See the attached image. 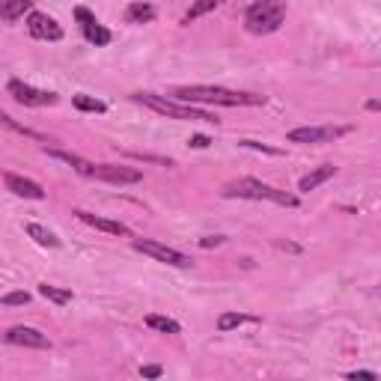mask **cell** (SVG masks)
Returning a JSON list of instances; mask_svg holds the SVG:
<instances>
[{"label":"cell","instance_id":"21","mask_svg":"<svg viewBox=\"0 0 381 381\" xmlns=\"http://www.w3.org/2000/svg\"><path fill=\"white\" fill-rule=\"evenodd\" d=\"M72 105L78 108V110H84V113H105V110H108L105 101H98V98H93V96H75Z\"/></svg>","mask_w":381,"mask_h":381},{"label":"cell","instance_id":"4","mask_svg":"<svg viewBox=\"0 0 381 381\" xmlns=\"http://www.w3.org/2000/svg\"><path fill=\"white\" fill-rule=\"evenodd\" d=\"M283 21H286V4L283 0H257L245 15V27L253 36H269L274 30H280Z\"/></svg>","mask_w":381,"mask_h":381},{"label":"cell","instance_id":"25","mask_svg":"<svg viewBox=\"0 0 381 381\" xmlns=\"http://www.w3.org/2000/svg\"><path fill=\"white\" fill-rule=\"evenodd\" d=\"M212 141H209V137L206 134H194V137H190V141H188V146L190 149H206Z\"/></svg>","mask_w":381,"mask_h":381},{"label":"cell","instance_id":"19","mask_svg":"<svg viewBox=\"0 0 381 381\" xmlns=\"http://www.w3.org/2000/svg\"><path fill=\"white\" fill-rule=\"evenodd\" d=\"M146 325L152 328V331H161V334H179L182 331V325L179 322H173V319H167V316H146Z\"/></svg>","mask_w":381,"mask_h":381},{"label":"cell","instance_id":"18","mask_svg":"<svg viewBox=\"0 0 381 381\" xmlns=\"http://www.w3.org/2000/svg\"><path fill=\"white\" fill-rule=\"evenodd\" d=\"M27 235L42 247H60V238L51 230H45V226H39V224H27Z\"/></svg>","mask_w":381,"mask_h":381},{"label":"cell","instance_id":"27","mask_svg":"<svg viewBox=\"0 0 381 381\" xmlns=\"http://www.w3.org/2000/svg\"><path fill=\"white\" fill-rule=\"evenodd\" d=\"M143 378H158L161 375V366H155V363H152V366H143Z\"/></svg>","mask_w":381,"mask_h":381},{"label":"cell","instance_id":"11","mask_svg":"<svg viewBox=\"0 0 381 381\" xmlns=\"http://www.w3.org/2000/svg\"><path fill=\"white\" fill-rule=\"evenodd\" d=\"M6 342H12V346H24V349H51V340L48 334L36 331V328H27V325H15L9 328V331L4 334Z\"/></svg>","mask_w":381,"mask_h":381},{"label":"cell","instance_id":"14","mask_svg":"<svg viewBox=\"0 0 381 381\" xmlns=\"http://www.w3.org/2000/svg\"><path fill=\"white\" fill-rule=\"evenodd\" d=\"M334 176H337V167H334V164H322V167H316V170H310L307 176H304V179L298 182V190H304V194H307V190L325 185L328 179H334Z\"/></svg>","mask_w":381,"mask_h":381},{"label":"cell","instance_id":"12","mask_svg":"<svg viewBox=\"0 0 381 381\" xmlns=\"http://www.w3.org/2000/svg\"><path fill=\"white\" fill-rule=\"evenodd\" d=\"M4 182H6V188H9L15 197H24V200H45L42 185H36V182H30V179H24V176H18V173H6V176H4Z\"/></svg>","mask_w":381,"mask_h":381},{"label":"cell","instance_id":"20","mask_svg":"<svg viewBox=\"0 0 381 381\" xmlns=\"http://www.w3.org/2000/svg\"><path fill=\"white\" fill-rule=\"evenodd\" d=\"M245 322H257L253 316H241V313H221L218 316V331H233V328H238V325H245Z\"/></svg>","mask_w":381,"mask_h":381},{"label":"cell","instance_id":"9","mask_svg":"<svg viewBox=\"0 0 381 381\" xmlns=\"http://www.w3.org/2000/svg\"><path fill=\"white\" fill-rule=\"evenodd\" d=\"M75 18L81 21V30H84V36H86V42H93L96 48H105V45L113 42V33L105 27V24H98V18H96L86 6L75 9Z\"/></svg>","mask_w":381,"mask_h":381},{"label":"cell","instance_id":"5","mask_svg":"<svg viewBox=\"0 0 381 381\" xmlns=\"http://www.w3.org/2000/svg\"><path fill=\"white\" fill-rule=\"evenodd\" d=\"M131 247L137 253H146V257L164 262V265H173V269H190V265H194V262H190V257H185V253H179L176 247L161 245V241H152V238H134Z\"/></svg>","mask_w":381,"mask_h":381},{"label":"cell","instance_id":"1","mask_svg":"<svg viewBox=\"0 0 381 381\" xmlns=\"http://www.w3.org/2000/svg\"><path fill=\"white\" fill-rule=\"evenodd\" d=\"M170 98L182 101V105H221V108L265 105V96H259V93H238V90H226V86H212V84L176 86V90H170Z\"/></svg>","mask_w":381,"mask_h":381},{"label":"cell","instance_id":"7","mask_svg":"<svg viewBox=\"0 0 381 381\" xmlns=\"http://www.w3.org/2000/svg\"><path fill=\"white\" fill-rule=\"evenodd\" d=\"M86 179H98V182H110V185H134L143 179V173L137 167H125V164H93L86 170Z\"/></svg>","mask_w":381,"mask_h":381},{"label":"cell","instance_id":"22","mask_svg":"<svg viewBox=\"0 0 381 381\" xmlns=\"http://www.w3.org/2000/svg\"><path fill=\"white\" fill-rule=\"evenodd\" d=\"M39 295L54 301V304H69L72 301V292L69 289H60V286H51V283H39Z\"/></svg>","mask_w":381,"mask_h":381},{"label":"cell","instance_id":"10","mask_svg":"<svg viewBox=\"0 0 381 381\" xmlns=\"http://www.w3.org/2000/svg\"><path fill=\"white\" fill-rule=\"evenodd\" d=\"M27 30L33 39L42 42H60L63 39V27L57 24V18H51L48 12H27Z\"/></svg>","mask_w":381,"mask_h":381},{"label":"cell","instance_id":"16","mask_svg":"<svg viewBox=\"0 0 381 381\" xmlns=\"http://www.w3.org/2000/svg\"><path fill=\"white\" fill-rule=\"evenodd\" d=\"M152 18H155V6L143 4V0H137V4H131L129 9H125V21L129 24H149Z\"/></svg>","mask_w":381,"mask_h":381},{"label":"cell","instance_id":"17","mask_svg":"<svg viewBox=\"0 0 381 381\" xmlns=\"http://www.w3.org/2000/svg\"><path fill=\"white\" fill-rule=\"evenodd\" d=\"M221 4H224V0H190V9L185 12L182 24H190V21L202 18V15H209V12H212V9H218Z\"/></svg>","mask_w":381,"mask_h":381},{"label":"cell","instance_id":"3","mask_svg":"<svg viewBox=\"0 0 381 381\" xmlns=\"http://www.w3.org/2000/svg\"><path fill=\"white\" fill-rule=\"evenodd\" d=\"M134 101H141L143 108L161 113L167 120H179V122H218V117H212L206 110H197L194 105H182L176 98H164V96H155V93H134L131 96Z\"/></svg>","mask_w":381,"mask_h":381},{"label":"cell","instance_id":"8","mask_svg":"<svg viewBox=\"0 0 381 381\" xmlns=\"http://www.w3.org/2000/svg\"><path fill=\"white\" fill-rule=\"evenodd\" d=\"M9 96L18 101V105L24 108H51V105H57L60 96L57 93H45V90H36V86L30 84H24V81H9Z\"/></svg>","mask_w":381,"mask_h":381},{"label":"cell","instance_id":"2","mask_svg":"<svg viewBox=\"0 0 381 381\" xmlns=\"http://www.w3.org/2000/svg\"><path fill=\"white\" fill-rule=\"evenodd\" d=\"M221 194L226 200H269V202H277V206H286V209H295L298 206V197L295 194H286L280 188H271L259 179H233L226 182Z\"/></svg>","mask_w":381,"mask_h":381},{"label":"cell","instance_id":"28","mask_svg":"<svg viewBox=\"0 0 381 381\" xmlns=\"http://www.w3.org/2000/svg\"><path fill=\"white\" fill-rule=\"evenodd\" d=\"M349 378H351V381H358V378H361V381H375L378 375H375V373H349Z\"/></svg>","mask_w":381,"mask_h":381},{"label":"cell","instance_id":"26","mask_svg":"<svg viewBox=\"0 0 381 381\" xmlns=\"http://www.w3.org/2000/svg\"><path fill=\"white\" fill-rule=\"evenodd\" d=\"M224 241H226L224 235H209V238L200 241V247H218V245H224Z\"/></svg>","mask_w":381,"mask_h":381},{"label":"cell","instance_id":"6","mask_svg":"<svg viewBox=\"0 0 381 381\" xmlns=\"http://www.w3.org/2000/svg\"><path fill=\"white\" fill-rule=\"evenodd\" d=\"M349 125H301L286 134L289 143H334L337 137L349 134Z\"/></svg>","mask_w":381,"mask_h":381},{"label":"cell","instance_id":"15","mask_svg":"<svg viewBox=\"0 0 381 381\" xmlns=\"http://www.w3.org/2000/svg\"><path fill=\"white\" fill-rule=\"evenodd\" d=\"M33 12V0H0V21H18Z\"/></svg>","mask_w":381,"mask_h":381},{"label":"cell","instance_id":"23","mask_svg":"<svg viewBox=\"0 0 381 381\" xmlns=\"http://www.w3.org/2000/svg\"><path fill=\"white\" fill-rule=\"evenodd\" d=\"M0 125H4V129H9V131H15V134H24V137H39L36 131H30V129H24V125H18V122L12 120L9 113H4V110H0Z\"/></svg>","mask_w":381,"mask_h":381},{"label":"cell","instance_id":"24","mask_svg":"<svg viewBox=\"0 0 381 381\" xmlns=\"http://www.w3.org/2000/svg\"><path fill=\"white\" fill-rule=\"evenodd\" d=\"M27 301H30L27 292H9V295H4L6 307H21V304H27Z\"/></svg>","mask_w":381,"mask_h":381},{"label":"cell","instance_id":"13","mask_svg":"<svg viewBox=\"0 0 381 381\" xmlns=\"http://www.w3.org/2000/svg\"><path fill=\"white\" fill-rule=\"evenodd\" d=\"M75 218L84 221L86 226H93V230H101V233H110V235H131V230H129L125 224H120V221H108V218H98V214H93V212L78 209V212H75Z\"/></svg>","mask_w":381,"mask_h":381}]
</instances>
